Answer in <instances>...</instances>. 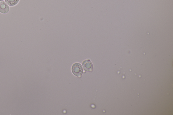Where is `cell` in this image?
I'll list each match as a JSON object with an SVG mask.
<instances>
[{
  "instance_id": "8992f818",
  "label": "cell",
  "mask_w": 173,
  "mask_h": 115,
  "mask_svg": "<svg viewBox=\"0 0 173 115\" xmlns=\"http://www.w3.org/2000/svg\"><path fill=\"white\" fill-rule=\"evenodd\" d=\"M4 0H0V2H2L3 1H4Z\"/></svg>"
},
{
  "instance_id": "277c9868",
  "label": "cell",
  "mask_w": 173,
  "mask_h": 115,
  "mask_svg": "<svg viewBox=\"0 0 173 115\" xmlns=\"http://www.w3.org/2000/svg\"><path fill=\"white\" fill-rule=\"evenodd\" d=\"M9 11V7L6 3L5 2H0V12L5 14L8 13Z\"/></svg>"
},
{
  "instance_id": "3957f363",
  "label": "cell",
  "mask_w": 173,
  "mask_h": 115,
  "mask_svg": "<svg viewBox=\"0 0 173 115\" xmlns=\"http://www.w3.org/2000/svg\"><path fill=\"white\" fill-rule=\"evenodd\" d=\"M84 69L87 72H91L93 69L92 64L90 60H86L83 61L82 64Z\"/></svg>"
},
{
  "instance_id": "6da1fadb",
  "label": "cell",
  "mask_w": 173,
  "mask_h": 115,
  "mask_svg": "<svg viewBox=\"0 0 173 115\" xmlns=\"http://www.w3.org/2000/svg\"><path fill=\"white\" fill-rule=\"evenodd\" d=\"M16 78L10 73L0 72V109L11 105L18 94Z\"/></svg>"
},
{
  "instance_id": "7a4b0ae2",
  "label": "cell",
  "mask_w": 173,
  "mask_h": 115,
  "mask_svg": "<svg viewBox=\"0 0 173 115\" xmlns=\"http://www.w3.org/2000/svg\"><path fill=\"white\" fill-rule=\"evenodd\" d=\"M72 71L75 75L80 77L83 72V67L81 64L76 63L72 67Z\"/></svg>"
},
{
  "instance_id": "5b68a950",
  "label": "cell",
  "mask_w": 173,
  "mask_h": 115,
  "mask_svg": "<svg viewBox=\"0 0 173 115\" xmlns=\"http://www.w3.org/2000/svg\"><path fill=\"white\" fill-rule=\"evenodd\" d=\"M19 0H5V2L10 6H14L18 4Z\"/></svg>"
}]
</instances>
